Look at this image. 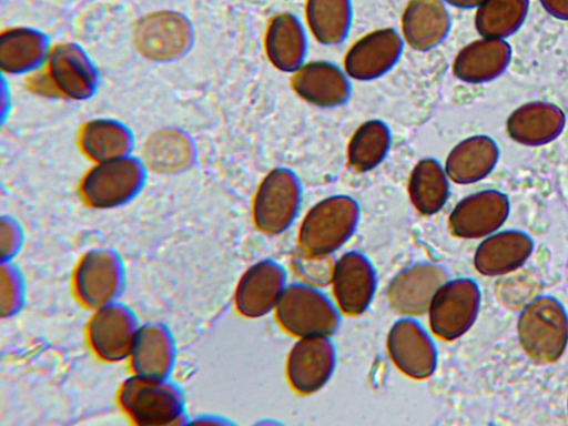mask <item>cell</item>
Segmentation results:
<instances>
[{
  "mask_svg": "<svg viewBox=\"0 0 568 426\" xmlns=\"http://www.w3.org/2000/svg\"><path fill=\"white\" fill-rule=\"evenodd\" d=\"M361 207L347 194H334L316 202L303 216L297 234L298 250L311 255H334L356 233Z\"/></svg>",
  "mask_w": 568,
  "mask_h": 426,
  "instance_id": "6da1fadb",
  "label": "cell"
},
{
  "mask_svg": "<svg viewBox=\"0 0 568 426\" xmlns=\"http://www.w3.org/2000/svg\"><path fill=\"white\" fill-rule=\"evenodd\" d=\"M519 344L538 364H552L568 345V314L555 296L542 294L529 301L517 320Z\"/></svg>",
  "mask_w": 568,
  "mask_h": 426,
  "instance_id": "7a4b0ae2",
  "label": "cell"
},
{
  "mask_svg": "<svg viewBox=\"0 0 568 426\" xmlns=\"http://www.w3.org/2000/svg\"><path fill=\"white\" fill-rule=\"evenodd\" d=\"M274 312L281 327L296 338L333 336L343 314L323 287L302 281L287 285Z\"/></svg>",
  "mask_w": 568,
  "mask_h": 426,
  "instance_id": "3957f363",
  "label": "cell"
},
{
  "mask_svg": "<svg viewBox=\"0 0 568 426\" xmlns=\"http://www.w3.org/2000/svg\"><path fill=\"white\" fill-rule=\"evenodd\" d=\"M303 184L286 166L272 169L261 181L253 200L255 226L267 235L287 231L296 221L303 203Z\"/></svg>",
  "mask_w": 568,
  "mask_h": 426,
  "instance_id": "277c9868",
  "label": "cell"
},
{
  "mask_svg": "<svg viewBox=\"0 0 568 426\" xmlns=\"http://www.w3.org/2000/svg\"><path fill=\"white\" fill-rule=\"evenodd\" d=\"M480 304L481 291L474 278H448L427 311L428 327L440 339H458L474 326Z\"/></svg>",
  "mask_w": 568,
  "mask_h": 426,
  "instance_id": "5b68a950",
  "label": "cell"
},
{
  "mask_svg": "<svg viewBox=\"0 0 568 426\" xmlns=\"http://www.w3.org/2000/svg\"><path fill=\"white\" fill-rule=\"evenodd\" d=\"M435 335L417 316L402 315L390 326L386 348L393 364L414 379L430 377L438 366Z\"/></svg>",
  "mask_w": 568,
  "mask_h": 426,
  "instance_id": "8992f818",
  "label": "cell"
},
{
  "mask_svg": "<svg viewBox=\"0 0 568 426\" xmlns=\"http://www.w3.org/2000/svg\"><path fill=\"white\" fill-rule=\"evenodd\" d=\"M118 399L124 413L140 426L171 425L182 414L181 399L171 387L138 375L124 381Z\"/></svg>",
  "mask_w": 568,
  "mask_h": 426,
  "instance_id": "52a82bcc",
  "label": "cell"
},
{
  "mask_svg": "<svg viewBox=\"0 0 568 426\" xmlns=\"http://www.w3.org/2000/svg\"><path fill=\"white\" fill-rule=\"evenodd\" d=\"M337 359V348L332 336L300 337L286 358L287 381L300 394L317 393L332 379Z\"/></svg>",
  "mask_w": 568,
  "mask_h": 426,
  "instance_id": "ba28073f",
  "label": "cell"
},
{
  "mask_svg": "<svg viewBox=\"0 0 568 426\" xmlns=\"http://www.w3.org/2000/svg\"><path fill=\"white\" fill-rule=\"evenodd\" d=\"M405 44L402 33L393 28L373 30L348 48L343 68L352 80H379L399 63Z\"/></svg>",
  "mask_w": 568,
  "mask_h": 426,
  "instance_id": "9c48e42d",
  "label": "cell"
},
{
  "mask_svg": "<svg viewBox=\"0 0 568 426\" xmlns=\"http://www.w3.org/2000/svg\"><path fill=\"white\" fill-rule=\"evenodd\" d=\"M331 286L343 314L361 315L369 308L377 292L376 267L365 253L346 251L335 258Z\"/></svg>",
  "mask_w": 568,
  "mask_h": 426,
  "instance_id": "30bf717a",
  "label": "cell"
},
{
  "mask_svg": "<svg viewBox=\"0 0 568 426\" xmlns=\"http://www.w3.org/2000/svg\"><path fill=\"white\" fill-rule=\"evenodd\" d=\"M509 214L508 195L496 189H487L458 201L448 216V226L456 237L478 240L499 231Z\"/></svg>",
  "mask_w": 568,
  "mask_h": 426,
  "instance_id": "8fae6325",
  "label": "cell"
},
{
  "mask_svg": "<svg viewBox=\"0 0 568 426\" xmlns=\"http://www.w3.org/2000/svg\"><path fill=\"white\" fill-rule=\"evenodd\" d=\"M448 278L447 270L437 263H414L393 276L387 287V301L400 315L427 314L433 298Z\"/></svg>",
  "mask_w": 568,
  "mask_h": 426,
  "instance_id": "7c38bea8",
  "label": "cell"
},
{
  "mask_svg": "<svg viewBox=\"0 0 568 426\" xmlns=\"http://www.w3.org/2000/svg\"><path fill=\"white\" fill-rule=\"evenodd\" d=\"M287 272L277 261L265 258L251 265L234 293L237 312L248 318L274 312L288 285Z\"/></svg>",
  "mask_w": 568,
  "mask_h": 426,
  "instance_id": "4fadbf2b",
  "label": "cell"
},
{
  "mask_svg": "<svg viewBox=\"0 0 568 426\" xmlns=\"http://www.w3.org/2000/svg\"><path fill=\"white\" fill-rule=\"evenodd\" d=\"M351 80L339 64L329 60H311L292 73L291 87L306 103L320 109H335L349 101Z\"/></svg>",
  "mask_w": 568,
  "mask_h": 426,
  "instance_id": "5bb4252c",
  "label": "cell"
},
{
  "mask_svg": "<svg viewBox=\"0 0 568 426\" xmlns=\"http://www.w3.org/2000/svg\"><path fill=\"white\" fill-rule=\"evenodd\" d=\"M140 182V169L130 159L103 161L81 183L85 202L97 209L119 205L128 200Z\"/></svg>",
  "mask_w": 568,
  "mask_h": 426,
  "instance_id": "9a60e30c",
  "label": "cell"
},
{
  "mask_svg": "<svg viewBox=\"0 0 568 426\" xmlns=\"http://www.w3.org/2000/svg\"><path fill=\"white\" fill-rule=\"evenodd\" d=\"M534 239L521 230L497 231L478 244L474 267L484 276H501L520 268L534 252Z\"/></svg>",
  "mask_w": 568,
  "mask_h": 426,
  "instance_id": "2e32d148",
  "label": "cell"
},
{
  "mask_svg": "<svg viewBox=\"0 0 568 426\" xmlns=\"http://www.w3.org/2000/svg\"><path fill=\"white\" fill-rule=\"evenodd\" d=\"M511 58L513 50L506 40L481 37L457 52L452 72L464 83H487L506 72Z\"/></svg>",
  "mask_w": 568,
  "mask_h": 426,
  "instance_id": "e0dca14e",
  "label": "cell"
},
{
  "mask_svg": "<svg viewBox=\"0 0 568 426\" xmlns=\"http://www.w3.org/2000/svg\"><path fill=\"white\" fill-rule=\"evenodd\" d=\"M566 126V114L555 103L532 101L515 109L506 121L509 138L525 146H541L555 141Z\"/></svg>",
  "mask_w": 568,
  "mask_h": 426,
  "instance_id": "ac0fdd59",
  "label": "cell"
},
{
  "mask_svg": "<svg viewBox=\"0 0 568 426\" xmlns=\"http://www.w3.org/2000/svg\"><path fill=\"white\" fill-rule=\"evenodd\" d=\"M265 54L278 71L294 73L305 62L308 37L304 23L291 12L274 16L264 36Z\"/></svg>",
  "mask_w": 568,
  "mask_h": 426,
  "instance_id": "d6986e66",
  "label": "cell"
},
{
  "mask_svg": "<svg viewBox=\"0 0 568 426\" xmlns=\"http://www.w3.org/2000/svg\"><path fill=\"white\" fill-rule=\"evenodd\" d=\"M450 30V18L442 0H409L400 18L406 44L419 52L439 47Z\"/></svg>",
  "mask_w": 568,
  "mask_h": 426,
  "instance_id": "ffe728a7",
  "label": "cell"
},
{
  "mask_svg": "<svg viewBox=\"0 0 568 426\" xmlns=\"http://www.w3.org/2000/svg\"><path fill=\"white\" fill-rule=\"evenodd\" d=\"M500 150L489 135H470L448 152L444 166L452 182L474 184L486 179L498 164Z\"/></svg>",
  "mask_w": 568,
  "mask_h": 426,
  "instance_id": "44dd1931",
  "label": "cell"
},
{
  "mask_svg": "<svg viewBox=\"0 0 568 426\" xmlns=\"http://www.w3.org/2000/svg\"><path fill=\"white\" fill-rule=\"evenodd\" d=\"M130 315L120 307L102 306L91 317L89 344L105 362H119L130 355L135 336Z\"/></svg>",
  "mask_w": 568,
  "mask_h": 426,
  "instance_id": "7402d4cb",
  "label": "cell"
},
{
  "mask_svg": "<svg viewBox=\"0 0 568 426\" xmlns=\"http://www.w3.org/2000/svg\"><path fill=\"white\" fill-rule=\"evenodd\" d=\"M119 273L114 260L104 252H90L77 265L73 288L78 300L90 308H100L113 297Z\"/></svg>",
  "mask_w": 568,
  "mask_h": 426,
  "instance_id": "603a6c76",
  "label": "cell"
},
{
  "mask_svg": "<svg viewBox=\"0 0 568 426\" xmlns=\"http://www.w3.org/2000/svg\"><path fill=\"white\" fill-rule=\"evenodd\" d=\"M450 179L435 158H423L412 169L407 192L412 205L423 215L442 211L450 195Z\"/></svg>",
  "mask_w": 568,
  "mask_h": 426,
  "instance_id": "cb8c5ba5",
  "label": "cell"
},
{
  "mask_svg": "<svg viewBox=\"0 0 568 426\" xmlns=\"http://www.w3.org/2000/svg\"><path fill=\"white\" fill-rule=\"evenodd\" d=\"M393 143L389 125L381 119H369L361 123L351 135L346 159L348 166L366 173L377 169L387 158Z\"/></svg>",
  "mask_w": 568,
  "mask_h": 426,
  "instance_id": "d4e9b609",
  "label": "cell"
},
{
  "mask_svg": "<svg viewBox=\"0 0 568 426\" xmlns=\"http://www.w3.org/2000/svg\"><path fill=\"white\" fill-rule=\"evenodd\" d=\"M305 20L308 31L318 43L341 44L352 29V0H306Z\"/></svg>",
  "mask_w": 568,
  "mask_h": 426,
  "instance_id": "484cf974",
  "label": "cell"
},
{
  "mask_svg": "<svg viewBox=\"0 0 568 426\" xmlns=\"http://www.w3.org/2000/svg\"><path fill=\"white\" fill-rule=\"evenodd\" d=\"M189 38L185 22L173 13H158L144 19L136 30L140 50L152 58L180 53Z\"/></svg>",
  "mask_w": 568,
  "mask_h": 426,
  "instance_id": "4316f807",
  "label": "cell"
},
{
  "mask_svg": "<svg viewBox=\"0 0 568 426\" xmlns=\"http://www.w3.org/2000/svg\"><path fill=\"white\" fill-rule=\"evenodd\" d=\"M129 357L135 375L161 381L170 369L172 347L162 328L144 325L135 332Z\"/></svg>",
  "mask_w": 568,
  "mask_h": 426,
  "instance_id": "83f0119b",
  "label": "cell"
},
{
  "mask_svg": "<svg viewBox=\"0 0 568 426\" xmlns=\"http://www.w3.org/2000/svg\"><path fill=\"white\" fill-rule=\"evenodd\" d=\"M49 70L55 87L68 97L81 99L89 95L93 85L92 71L75 47H57L50 55Z\"/></svg>",
  "mask_w": 568,
  "mask_h": 426,
  "instance_id": "f1b7e54d",
  "label": "cell"
},
{
  "mask_svg": "<svg viewBox=\"0 0 568 426\" xmlns=\"http://www.w3.org/2000/svg\"><path fill=\"white\" fill-rule=\"evenodd\" d=\"M527 11V0H484L477 7L475 28L484 38L505 40L523 26Z\"/></svg>",
  "mask_w": 568,
  "mask_h": 426,
  "instance_id": "f546056e",
  "label": "cell"
},
{
  "mask_svg": "<svg viewBox=\"0 0 568 426\" xmlns=\"http://www.w3.org/2000/svg\"><path fill=\"white\" fill-rule=\"evenodd\" d=\"M39 34L27 29L10 30L1 37L0 65L7 72H19L34 64L42 55Z\"/></svg>",
  "mask_w": 568,
  "mask_h": 426,
  "instance_id": "4dcf8cb0",
  "label": "cell"
},
{
  "mask_svg": "<svg viewBox=\"0 0 568 426\" xmlns=\"http://www.w3.org/2000/svg\"><path fill=\"white\" fill-rule=\"evenodd\" d=\"M81 142L90 158L103 162L122 155L128 148L129 139L120 125L99 120L90 122L84 128Z\"/></svg>",
  "mask_w": 568,
  "mask_h": 426,
  "instance_id": "1f68e13d",
  "label": "cell"
},
{
  "mask_svg": "<svg viewBox=\"0 0 568 426\" xmlns=\"http://www.w3.org/2000/svg\"><path fill=\"white\" fill-rule=\"evenodd\" d=\"M190 155L185 140L176 133H162L149 143L148 162L158 169H175L184 164Z\"/></svg>",
  "mask_w": 568,
  "mask_h": 426,
  "instance_id": "d6a6232c",
  "label": "cell"
},
{
  "mask_svg": "<svg viewBox=\"0 0 568 426\" xmlns=\"http://www.w3.org/2000/svg\"><path fill=\"white\" fill-rule=\"evenodd\" d=\"M334 263L333 255H311L298 248L292 260L300 281L320 287L331 284Z\"/></svg>",
  "mask_w": 568,
  "mask_h": 426,
  "instance_id": "836d02e7",
  "label": "cell"
},
{
  "mask_svg": "<svg viewBox=\"0 0 568 426\" xmlns=\"http://www.w3.org/2000/svg\"><path fill=\"white\" fill-rule=\"evenodd\" d=\"M540 2L555 18L568 20V0H540Z\"/></svg>",
  "mask_w": 568,
  "mask_h": 426,
  "instance_id": "e575fe53",
  "label": "cell"
},
{
  "mask_svg": "<svg viewBox=\"0 0 568 426\" xmlns=\"http://www.w3.org/2000/svg\"><path fill=\"white\" fill-rule=\"evenodd\" d=\"M445 4H449L460 9H470L478 7L484 0H442Z\"/></svg>",
  "mask_w": 568,
  "mask_h": 426,
  "instance_id": "d590c367",
  "label": "cell"
},
{
  "mask_svg": "<svg viewBox=\"0 0 568 426\" xmlns=\"http://www.w3.org/2000/svg\"><path fill=\"white\" fill-rule=\"evenodd\" d=\"M567 413H568V398H567Z\"/></svg>",
  "mask_w": 568,
  "mask_h": 426,
  "instance_id": "8d00e7d4",
  "label": "cell"
}]
</instances>
